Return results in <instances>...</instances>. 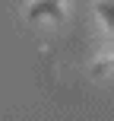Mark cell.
<instances>
[{"label":"cell","mask_w":114,"mask_h":121,"mask_svg":"<svg viewBox=\"0 0 114 121\" xmlns=\"http://www.w3.org/2000/svg\"><path fill=\"white\" fill-rule=\"evenodd\" d=\"M63 16V0H35L29 6V19H60Z\"/></svg>","instance_id":"6da1fadb"},{"label":"cell","mask_w":114,"mask_h":121,"mask_svg":"<svg viewBox=\"0 0 114 121\" xmlns=\"http://www.w3.org/2000/svg\"><path fill=\"white\" fill-rule=\"evenodd\" d=\"M92 73H98V77H102V73H108V60H98V64L92 67Z\"/></svg>","instance_id":"7a4b0ae2"}]
</instances>
